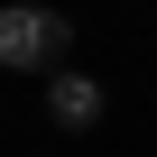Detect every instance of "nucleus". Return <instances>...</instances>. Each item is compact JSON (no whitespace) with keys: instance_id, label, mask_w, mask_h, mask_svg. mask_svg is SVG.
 <instances>
[{"instance_id":"obj_1","label":"nucleus","mask_w":157,"mask_h":157,"mask_svg":"<svg viewBox=\"0 0 157 157\" xmlns=\"http://www.w3.org/2000/svg\"><path fill=\"white\" fill-rule=\"evenodd\" d=\"M65 19L46 10V0H10L0 10V65L10 74H46V65H65Z\"/></svg>"},{"instance_id":"obj_2","label":"nucleus","mask_w":157,"mask_h":157,"mask_svg":"<svg viewBox=\"0 0 157 157\" xmlns=\"http://www.w3.org/2000/svg\"><path fill=\"white\" fill-rule=\"evenodd\" d=\"M46 111H56V129H93L102 120V83L93 74H56L46 83Z\"/></svg>"}]
</instances>
